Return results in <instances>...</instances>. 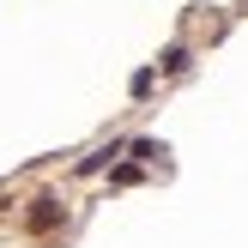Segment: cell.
<instances>
[{"mask_svg":"<svg viewBox=\"0 0 248 248\" xmlns=\"http://www.w3.org/2000/svg\"><path fill=\"white\" fill-rule=\"evenodd\" d=\"M157 67H164V73H182V67H188V48H182V43H170L164 55H157Z\"/></svg>","mask_w":248,"mask_h":248,"instance_id":"obj_2","label":"cell"},{"mask_svg":"<svg viewBox=\"0 0 248 248\" xmlns=\"http://www.w3.org/2000/svg\"><path fill=\"white\" fill-rule=\"evenodd\" d=\"M55 224H61V206L48 200V194H43V200H31V230H55Z\"/></svg>","mask_w":248,"mask_h":248,"instance_id":"obj_1","label":"cell"}]
</instances>
